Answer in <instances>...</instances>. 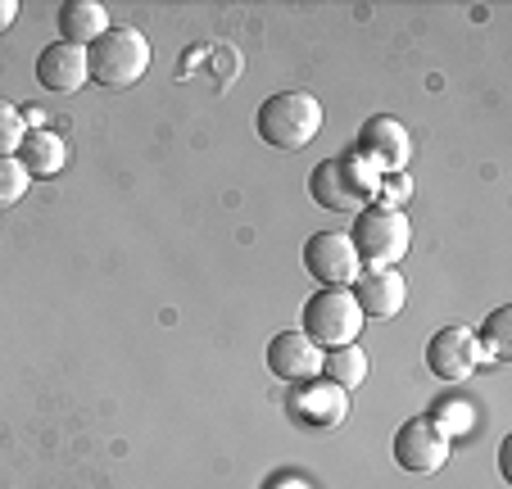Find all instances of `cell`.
Segmentation results:
<instances>
[{
    "instance_id": "cell-1",
    "label": "cell",
    "mask_w": 512,
    "mask_h": 489,
    "mask_svg": "<svg viewBox=\"0 0 512 489\" xmlns=\"http://www.w3.org/2000/svg\"><path fill=\"white\" fill-rule=\"evenodd\" d=\"M377 186H381V173L363 154L327 159V163H318L309 177L313 204H322V209H331V213H363L368 200H377Z\"/></svg>"
},
{
    "instance_id": "cell-2",
    "label": "cell",
    "mask_w": 512,
    "mask_h": 489,
    "mask_svg": "<svg viewBox=\"0 0 512 489\" xmlns=\"http://www.w3.org/2000/svg\"><path fill=\"white\" fill-rule=\"evenodd\" d=\"M254 127H259V141H268L272 150H304L322 132V105L309 91H277L259 105Z\"/></svg>"
},
{
    "instance_id": "cell-3",
    "label": "cell",
    "mask_w": 512,
    "mask_h": 489,
    "mask_svg": "<svg viewBox=\"0 0 512 489\" xmlns=\"http://www.w3.org/2000/svg\"><path fill=\"white\" fill-rule=\"evenodd\" d=\"M87 73L105 91H127L150 73V41L136 28H109L96 46H87Z\"/></svg>"
},
{
    "instance_id": "cell-4",
    "label": "cell",
    "mask_w": 512,
    "mask_h": 489,
    "mask_svg": "<svg viewBox=\"0 0 512 489\" xmlns=\"http://www.w3.org/2000/svg\"><path fill=\"white\" fill-rule=\"evenodd\" d=\"M363 308L354 304L349 286H331V290H318V295L304 304V336L331 354V349H345V345H358V331H363Z\"/></svg>"
},
{
    "instance_id": "cell-5",
    "label": "cell",
    "mask_w": 512,
    "mask_h": 489,
    "mask_svg": "<svg viewBox=\"0 0 512 489\" xmlns=\"http://www.w3.org/2000/svg\"><path fill=\"white\" fill-rule=\"evenodd\" d=\"M349 240H354V254L363 268H395V263H404L408 245H413V227H408L404 213L368 204V209L354 218Z\"/></svg>"
},
{
    "instance_id": "cell-6",
    "label": "cell",
    "mask_w": 512,
    "mask_h": 489,
    "mask_svg": "<svg viewBox=\"0 0 512 489\" xmlns=\"http://www.w3.org/2000/svg\"><path fill=\"white\" fill-rule=\"evenodd\" d=\"M304 268H309L313 281H322V290L331 286H349L358 277V254L349 231H313L309 245H304Z\"/></svg>"
},
{
    "instance_id": "cell-7",
    "label": "cell",
    "mask_w": 512,
    "mask_h": 489,
    "mask_svg": "<svg viewBox=\"0 0 512 489\" xmlns=\"http://www.w3.org/2000/svg\"><path fill=\"white\" fill-rule=\"evenodd\" d=\"M449 458V431L435 417H413V422H404L395 431V462L404 471H417V476H426V471H440Z\"/></svg>"
},
{
    "instance_id": "cell-8",
    "label": "cell",
    "mask_w": 512,
    "mask_h": 489,
    "mask_svg": "<svg viewBox=\"0 0 512 489\" xmlns=\"http://www.w3.org/2000/svg\"><path fill=\"white\" fill-rule=\"evenodd\" d=\"M358 154H363L381 177L404 173L408 159H413V136H408V127L399 123V118L377 114L363 123V132H358Z\"/></svg>"
},
{
    "instance_id": "cell-9",
    "label": "cell",
    "mask_w": 512,
    "mask_h": 489,
    "mask_svg": "<svg viewBox=\"0 0 512 489\" xmlns=\"http://www.w3.org/2000/svg\"><path fill=\"white\" fill-rule=\"evenodd\" d=\"M349 295L363 308V317L386 322V317H395L408 304V281L395 268H358V277L349 281Z\"/></svg>"
},
{
    "instance_id": "cell-10",
    "label": "cell",
    "mask_w": 512,
    "mask_h": 489,
    "mask_svg": "<svg viewBox=\"0 0 512 489\" xmlns=\"http://www.w3.org/2000/svg\"><path fill=\"white\" fill-rule=\"evenodd\" d=\"M476 363H481V345H476V336L467 326H445L426 345V367L440 381H467L476 372Z\"/></svg>"
},
{
    "instance_id": "cell-11",
    "label": "cell",
    "mask_w": 512,
    "mask_h": 489,
    "mask_svg": "<svg viewBox=\"0 0 512 489\" xmlns=\"http://www.w3.org/2000/svg\"><path fill=\"white\" fill-rule=\"evenodd\" d=\"M268 372L277 376V381L304 385L322 372V349L313 345L304 331H281V336H272V345H268Z\"/></svg>"
},
{
    "instance_id": "cell-12",
    "label": "cell",
    "mask_w": 512,
    "mask_h": 489,
    "mask_svg": "<svg viewBox=\"0 0 512 489\" xmlns=\"http://www.w3.org/2000/svg\"><path fill=\"white\" fill-rule=\"evenodd\" d=\"M87 50L68 46V41H50L37 55V82L46 91H59V96H73V91L87 87Z\"/></svg>"
},
{
    "instance_id": "cell-13",
    "label": "cell",
    "mask_w": 512,
    "mask_h": 489,
    "mask_svg": "<svg viewBox=\"0 0 512 489\" xmlns=\"http://www.w3.org/2000/svg\"><path fill=\"white\" fill-rule=\"evenodd\" d=\"M109 28H114V23H109V10L100 0H64V5H59V32H64L59 41H68V46L87 50V46H96Z\"/></svg>"
},
{
    "instance_id": "cell-14",
    "label": "cell",
    "mask_w": 512,
    "mask_h": 489,
    "mask_svg": "<svg viewBox=\"0 0 512 489\" xmlns=\"http://www.w3.org/2000/svg\"><path fill=\"white\" fill-rule=\"evenodd\" d=\"M295 413L309 426H340L349 413V394L331 381H304L295 390Z\"/></svg>"
},
{
    "instance_id": "cell-15",
    "label": "cell",
    "mask_w": 512,
    "mask_h": 489,
    "mask_svg": "<svg viewBox=\"0 0 512 489\" xmlns=\"http://www.w3.org/2000/svg\"><path fill=\"white\" fill-rule=\"evenodd\" d=\"M14 159L28 168V177H55V173H64L68 145H64V136L50 132V127H32V132L23 136V145H19Z\"/></svg>"
},
{
    "instance_id": "cell-16",
    "label": "cell",
    "mask_w": 512,
    "mask_h": 489,
    "mask_svg": "<svg viewBox=\"0 0 512 489\" xmlns=\"http://www.w3.org/2000/svg\"><path fill=\"white\" fill-rule=\"evenodd\" d=\"M322 376H327L331 385H340V390H354V385L368 381V354L358 345H345V349H331V354H322Z\"/></svg>"
},
{
    "instance_id": "cell-17",
    "label": "cell",
    "mask_w": 512,
    "mask_h": 489,
    "mask_svg": "<svg viewBox=\"0 0 512 489\" xmlns=\"http://www.w3.org/2000/svg\"><path fill=\"white\" fill-rule=\"evenodd\" d=\"M476 345H481V354L499 358V363H508L512 358V308H494L490 317H485L481 326V336H476Z\"/></svg>"
},
{
    "instance_id": "cell-18",
    "label": "cell",
    "mask_w": 512,
    "mask_h": 489,
    "mask_svg": "<svg viewBox=\"0 0 512 489\" xmlns=\"http://www.w3.org/2000/svg\"><path fill=\"white\" fill-rule=\"evenodd\" d=\"M32 177L19 159H0V209H14V204L28 195Z\"/></svg>"
},
{
    "instance_id": "cell-19",
    "label": "cell",
    "mask_w": 512,
    "mask_h": 489,
    "mask_svg": "<svg viewBox=\"0 0 512 489\" xmlns=\"http://www.w3.org/2000/svg\"><path fill=\"white\" fill-rule=\"evenodd\" d=\"M23 136H28V123H23L19 105L0 100V159H14L19 145H23Z\"/></svg>"
},
{
    "instance_id": "cell-20",
    "label": "cell",
    "mask_w": 512,
    "mask_h": 489,
    "mask_svg": "<svg viewBox=\"0 0 512 489\" xmlns=\"http://www.w3.org/2000/svg\"><path fill=\"white\" fill-rule=\"evenodd\" d=\"M408 195H413V182H408V173H390L386 182L377 186L381 209H395L399 213V204H408Z\"/></svg>"
},
{
    "instance_id": "cell-21",
    "label": "cell",
    "mask_w": 512,
    "mask_h": 489,
    "mask_svg": "<svg viewBox=\"0 0 512 489\" xmlns=\"http://www.w3.org/2000/svg\"><path fill=\"white\" fill-rule=\"evenodd\" d=\"M14 19H19V5H14V0H0V32L10 28Z\"/></svg>"
},
{
    "instance_id": "cell-22",
    "label": "cell",
    "mask_w": 512,
    "mask_h": 489,
    "mask_svg": "<svg viewBox=\"0 0 512 489\" xmlns=\"http://www.w3.org/2000/svg\"><path fill=\"white\" fill-rule=\"evenodd\" d=\"M272 489H309V485H304V480H277Z\"/></svg>"
}]
</instances>
